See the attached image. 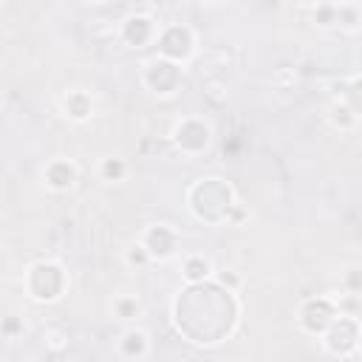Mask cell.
<instances>
[{
    "label": "cell",
    "mask_w": 362,
    "mask_h": 362,
    "mask_svg": "<svg viewBox=\"0 0 362 362\" xmlns=\"http://www.w3.org/2000/svg\"><path fill=\"white\" fill-rule=\"evenodd\" d=\"M337 320V311L331 305V300L320 297V300H308L303 308H300V322L308 334H325L328 325Z\"/></svg>",
    "instance_id": "obj_5"
},
{
    "label": "cell",
    "mask_w": 362,
    "mask_h": 362,
    "mask_svg": "<svg viewBox=\"0 0 362 362\" xmlns=\"http://www.w3.org/2000/svg\"><path fill=\"white\" fill-rule=\"evenodd\" d=\"M342 96H345L348 107H351L356 116H362V76L354 79V82H348V85H342Z\"/></svg>",
    "instance_id": "obj_14"
},
{
    "label": "cell",
    "mask_w": 362,
    "mask_h": 362,
    "mask_svg": "<svg viewBox=\"0 0 362 362\" xmlns=\"http://www.w3.org/2000/svg\"><path fill=\"white\" fill-rule=\"evenodd\" d=\"M147 351H150V337L141 328H130V331L122 334V339H119V354L122 356L141 359V356H147Z\"/></svg>",
    "instance_id": "obj_9"
},
{
    "label": "cell",
    "mask_w": 362,
    "mask_h": 362,
    "mask_svg": "<svg viewBox=\"0 0 362 362\" xmlns=\"http://www.w3.org/2000/svg\"><path fill=\"white\" fill-rule=\"evenodd\" d=\"M42 175H45V184H48L54 192H65V189H71V187L76 184V167H74V161H68V158H54V161H48L45 170H42Z\"/></svg>",
    "instance_id": "obj_8"
},
{
    "label": "cell",
    "mask_w": 362,
    "mask_h": 362,
    "mask_svg": "<svg viewBox=\"0 0 362 362\" xmlns=\"http://www.w3.org/2000/svg\"><path fill=\"white\" fill-rule=\"evenodd\" d=\"M113 308H116V314H119L122 320H133V317H139V311H141V305H139V300H136V297H127V294H122V297H116V303H113Z\"/></svg>",
    "instance_id": "obj_15"
},
{
    "label": "cell",
    "mask_w": 362,
    "mask_h": 362,
    "mask_svg": "<svg viewBox=\"0 0 362 362\" xmlns=\"http://www.w3.org/2000/svg\"><path fill=\"white\" fill-rule=\"evenodd\" d=\"M317 23L320 25H331V23H337V8H331V6H322V8H317Z\"/></svg>",
    "instance_id": "obj_18"
},
{
    "label": "cell",
    "mask_w": 362,
    "mask_h": 362,
    "mask_svg": "<svg viewBox=\"0 0 362 362\" xmlns=\"http://www.w3.org/2000/svg\"><path fill=\"white\" fill-rule=\"evenodd\" d=\"M359 354H362V334H359Z\"/></svg>",
    "instance_id": "obj_21"
},
{
    "label": "cell",
    "mask_w": 362,
    "mask_h": 362,
    "mask_svg": "<svg viewBox=\"0 0 362 362\" xmlns=\"http://www.w3.org/2000/svg\"><path fill=\"white\" fill-rule=\"evenodd\" d=\"M99 175H102V181H122L127 175L124 158H105L99 167Z\"/></svg>",
    "instance_id": "obj_12"
},
{
    "label": "cell",
    "mask_w": 362,
    "mask_h": 362,
    "mask_svg": "<svg viewBox=\"0 0 362 362\" xmlns=\"http://www.w3.org/2000/svg\"><path fill=\"white\" fill-rule=\"evenodd\" d=\"M124 260H127V266H147L153 257H150V252L144 249V243H133V246L124 252Z\"/></svg>",
    "instance_id": "obj_16"
},
{
    "label": "cell",
    "mask_w": 362,
    "mask_h": 362,
    "mask_svg": "<svg viewBox=\"0 0 362 362\" xmlns=\"http://www.w3.org/2000/svg\"><path fill=\"white\" fill-rule=\"evenodd\" d=\"M62 105H65V113H68L74 122H85V119L90 116V110H93V102H90V96H88L85 90H71Z\"/></svg>",
    "instance_id": "obj_10"
},
{
    "label": "cell",
    "mask_w": 362,
    "mask_h": 362,
    "mask_svg": "<svg viewBox=\"0 0 362 362\" xmlns=\"http://www.w3.org/2000/svg\"><path fill=\"white\" fill-rule=\"evenodd\" d=\"M218 283H221V286H226L229 291H235L240 280H238V274H232V272H221V274H218Z\"/></svg>",
    "instance_id": "obj_20"
},
{
    "label": "cell",
    "mask_w": 362,
    "mask_h": 362,
    "mask_svg": "<svg viewBox=\"0 0 362 362\" xmlns=\"http://www.w3.org/2000/svg\"><path fill=\"white\" fill-rule=\"evenodd\" d=\"M141 243H144V249L150 252V257H153V260H167V257L175 252L178 235H175L167 223H156V226H150V229L144 232Z\"/></svg>",
    "instance_id": "obj_6"
},
{
    "label": "cell",
    "mask_w": 362,
    "mask_h": 362,
    "mask_svg": "<svg viewBox=\"0 0 362 362\" xmlns=\"http://www.w3.org/2000/svg\"><path fill=\"white\" fill-rule=\"evenodd\" d=\"M209 136H212V130H209V124H204L201 119H184V122H178L175 130H173L175 147H178L181 153H187V156L204 153L206 144H209Z\"/></svg>",
    "instance_id": "obj_3"
},
{
    "label": "cell",
    "mask_w": 362,
    "mask_h": 362,
    "mask_svg": "<svg viewBox=\"0 0 362 362\" xmlns=\"http://www.w3.org/2000/svg\"><path fill=\"white\" fill-rule=\"evenodd\" d=\"M156 45H158L161 57H167L173 62H187L195 51V37L187 25H167V28L158 31Z\"/></svg>",
    "instance_id": "obj_2"
},
{
    "label": "cell",
    "mask_w": 362,
    "mask_h": 362,
    "mask_svg": "<svg viewBox=\"0 0 362 362\" xmlns=\"http://www.w3.org/2000/svg\"><path fill=\"white\" fill-rule=\"evenodd\" d=\"M23 331V325H20V320H14V317H6L3 320V337L6 339H11V337H17Z\"/></svg>",
    "instance_id": "obj_19"
},
{
    "label": "cell",
    "mask_w": 362,
    "mask_h": 362,
    "mask_svg": "<svg viewBox=\"0 0 362 362\" xmlns=\"http://www.w3.org/2000/svg\"><path fill=\"white\" fill-rule=\"evenodd\" d=\"M158 34H156V23L153 17L147 14H130L124 23H122V40L133 48H144L147 42H153Z\"/></svg>",
    "instance_id": "obj_7"
},
{
    "label": "cell",
    "mask_w": 362,
    "mask_h": 362,
    "mask_svg": "<svg viewBox=\"0 0 362 362\" xmlns=\"http://www.w3.org/2000/svg\"><path fill=\"white\" fill-rule=\"evenodd\" d=\"M328 116H331V122H334L337 127H342V130H345V127H351V124L356 122V113L348 107V102H345V99H342V102H334Z\"/></svg>",
    "instance_id": "obj_13"
},
{
    "label": "cell",
    "mask_w": 362,
    "mask_h": 362,
    "mask_svg": "<svg viewBox=\"0 0 362 362\" xmlns=\"http://www.w3.org/2000/svg\"><path fill=\"white\" fill-rule=\"evenodd\" d=\"M90 3H102V0H90Z\"/></svg>",
    "instance_id": "obj_22"
},
{
    "label": "cell",
    "mask_w": 362,
    "mask_h": 362,
    "mask_svg": "<svg viewBox=\"0 0 362 362\" xmlns=\"http://www.w3.org/2000/svg\"><path fill=\"white\" fill-rule=\"evenodd\" d=\"M181 274H184V280H187L189 286H198V283H204V280L212 274V266H209V260H206V257L192 255V257H187V260H184Z\"/></svg>",
    "instance_id": "obj_11"
},
{
    "label": "cell",
    "mask_w": 362,
    "mask_h": 362,
    "mask_svg": "<svg viewBox=\"0 0 362 362\" xmlns=\"http://www.w3.org/2000/svg\"><path fill=\"white\" fill-rule=\"evenodd\" d=\"M362 20V14L356 8H339L337 11V23H345V25H356Z\"/></svg>",
    "instance_id": "obj_17"
},
{
    "label": "cell",
    "mask_w": 362,
    "mask_h": 362,
    "mask_svg": "<svg viewBox=\"0 0 362 362\" xmlns=\"http://www.w3.org/2000/svg\"><path fill=\"white\" fill-rule=\"evenodd\" d=\"M305 3H314V0H305Z\"/></svg>",
    "instance_id": "obj_23"
},
{
    "label": "cell",
    "mask_w": 362,
    "mask_h": 362,
    "mask_svg": "<svg viewBox=\"0 0 362 362\" xmlns=\"http://www.w3.org/2000/svg\"><path fill=\"white\" fill-rule=\"evenodd\" d=\"M144 82L156 93H173L181 82V68L167 57H156L153 62L144 65Z\"/></svg>",
    "instance_id": "obj_4"
},
{
    "label": "cell",
    "mask_w": 362,
    "mask_h": 362,
    "mask_svg": "<svg viewBox=\"0 0 362 362\" xmlns=\"http://www.w3.org/2000/svg\"><path fill=\"white\" fill-rule=\"evenodd\" d=\"M65 288V277L62 269L57 263H37L28 272V291L34 300L40 303H54Z\"/></svg>",
    "instance_id": "obj_1"
}]
</instances>
